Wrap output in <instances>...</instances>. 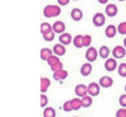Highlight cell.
Listing matches in <instances>:
<instances>
[{"instance_id":"6da1fadb","label":"cell","mask_w":126,"mask_h":117,"mask_svg":"<svg viewBox=\"0 0 126 117\" xmlns=\"http://www.w3.org/2000/svg\"><path fill=\"white\" fill-rule=\"evenodd\" d=\"M61 14V7L57 5H47L44 8V16L47 18L56 17Z\"/></svg>"},{"instance_id":"7a4b0ae2","label":"cell","mask_w":126,"mask_h":117,"mask_svg":"<svg viewBox=\"0 0 126 117\" xmlns=\"http://www.w3.org/2000/svg\"><path fill=\"white\" fill-rule=\"evenodd\" d=\"M46 62H47V64L50 67V69H52V71H53V72L63 69L62 62H61L60 59H59V56H56V55H52V56H50L49 59L46 61Z\"/></svg>"},{"instance_id":"3957f363","label":"cell","mask_w":126,"mask_h":117,"mask_svg":"<svg viewBox=\"0 0 126 117\" xmlns=\"http://www.w3.org/2000/svg\"><path fill=\"white\" fill-rule=\"evenodd\" d=\"M97 56H99V52H97V50L95 47L91 46L87 48L86 53H85V57H86V60L88 62H94L97 59Z\"/></svg>"},{"instance_id":"277c9868","label":"cell","mask_w":126,"mask_h":117,"mask_svg":"<svg viewBox=\"0 0 126 117\" xmlns=\"http://www.w3.org/2000/svg\"><path fill=\"white\" fill-rule=\"evenodd\" d=\"M92 22H93V24L95 27H102V25H104V23H106V16H104V14L95 13L93 18H92Z\"/></svg>"},{"instance_id":"5b68a950","label":"cell","mask_w":126,"mask_h":117,"mask_svg":"<svg viewBox=\"0 0 126 117\" xmlns=\"http://www.w3.org/2000/svg\"><path fill=\"white\" fill-rule=\"evenodd\" d=\"M111 53H112L115 59H123V57H125V55H126V48L124 46L118 45V46L113 47V50Z\"/></svg>"},{"instance_id":"8992f818","label":"cell","mask_w":126,"mask_h":117,"mask_svg":"<svg viewBox=\"0 0 126 117\" xmlns=\"http://www.w3.org/2000/svg\"><path fill=\"white\" fill-rule=\"evenodd\" d=\"M75 93L78 98H84L88 94V90H87V86L84 85V84H78L76 87H75Z\"/></svg>"},{"instance_id":"52a82bcc","label":"cell","mask_w":126,"mask_h":117,"mask_svg":"<svg viewBox=\"0 0 126 117\" xmlns=\"http://www.w3.org/2000/svg\"><path fill=\"white\" fill-rule=\"evenodd\" d=\"M87 90H88V95H91V97H96V95H99L100 94V91H101V88H100V84L97 83H91L88 86H87Z\"/></svg>"},{"instance_id":"ba28073f","label":"cell","mask_w":126,"mask_h":117,"mask_svg":"<svg viewBox=\"0 0 126 117\" xmlns=\"http://www.w3.org/2000/svg\"><path fill=\"white\" fill-rule=\"evenodd\" d=\"M104 68H106L107 71H113L118 69V63H117L116 59H107L106 62H104Z\"/></svg>"},{"instance_id":"9c48e42d","label":"cell","mask_w":126,"mask_h":117,"mask_svg":"<svg viewBox=\"0 0 126 117\" xmlns=\"http://www.w3.org/2000/svg\"><path fill=\"white\" fill-rule=\"evenodd\" d=\"M99 84L100 86L103 87V88H109V87L112 86L113 79L111 77H109V76H102L99 80Z\"/></svg>"},{"instance_id":"30bf717a","label":"cell","mask_w":126,"mask_h":117,"mask_svg":"<svg viewBox=\"0 0 126 117\" xmlns=\"http://www.w3.org/2000/svg\"><path fill=\"white\" fill-rule=\"evenodd\" d=\"M118 13V8L115 3H108L106 6V14L109 17H115Z\"/></svg>"},{"instance_id":"8fae6325","label":"cell","mask_w":126,"mask_h":117,"mask_svg":"<svg viewBox=\"0 0 126 117\" xmlns=\"http://www.w3.org/2000/svg\"><path fill=\"white\" fill-rule=\"evenodd\" d=\"M93 70V67H92V64L90 62H86V63H84L80 68V75L84 76V77H87V76H90L91 72Z\"/></svg>"},{"instance_id":"7c38bea8","label":"cell","mask_w":126,"mask_h":117,"mask_svg":"<svg viewBox=\"0 0 126 117\" xmlns=\"http://www.w3.org/2000/svg\"><path fill=\"white\" fill-rule=\"evenodd\" d=\"M53 53H54V55H56V56H63V55L66 53L64 45H62V44H55L53 47Z\"/></svg>"},{"instance_id":"4fadbf2b","label":"cell","mask_w":126,"mask_h":117,"mask_svg":"<svg viewBox=\"0 0 126 117\" xmlns=\"http://www.w3.org/2000/svg\"><path fill=\"white\" fill-rule=\"evenodd\" d=\"M53 31L55 33H64L65 31V24L62 21H56L53 24Z\"/></svg>"},{"instance_id":"5bb4252c","label":"cell","mask_w":126,"mask_h":117,"mask_svg":"<svg viewBox=\"0 0 126 117\" xmlns=\"http://www.w3.org/2000/svg\"><path fill=\"white\" fill-rule=\"evenodd\" d=\"M68 71L64 70V69H61V70L59 71H55V72H53V78L55 80H57V82H60V80H64L66 77H68Z\"/></svg>"},{"instance_id":"9a60e30c","label":"cell","mask_w":126,"mask_h":117,"mask_svg":"<svg viewBox=\"0 0 126 117\" xmlns=\"http://www.w3.org/2000/svg\"><path fill=\"white\" fill-rule=\"evenodd\" d=\"M59 41H60V44H62V45H69V44H71V41H72V36L70 33H66V32H64V33H61L60 37H59Z\"/></svg>"},{"instance_id":"2e32d148","label":"cell","mask_w":126,"mask_h":117,"mask_svg":"<svg viewBox=\"0 0 126 117\" xmlns=\"http://www.w3.org/2000/svg\"><path fill=\"white\" fill-rule=\"evenodd\" d=\"M52 55H54L53 50H50L48 47H45V48H41L40 50V59L44 61H47Z\"/></svg>"},{"instance_id":"e0dca14e","label":"cell","mask_w":126,"mask_h":117,"mask_svg":"<svg viewBox=\"0 0 126 117\" xmlns=\"http://www.w3.org/2000/svg\"><path fill=\"white\" fill-rule=\"evenodd\" d=\"M117 31H118V29H117L113 24H110V25H108V27L106 28V30H104V33H106L107 38H113L115 36H116Z\"/></svg>"},{"instance_id":"ac0fdd59","label":"cell","mask_w":126,"mask_h":117,"mask_svg":"<svg viewBox=\"0 0 126 117\" xmlns=\"http://www.w3.org/2000/svg\"><path fill=\"white\" fill-rule=\"evenodd\" d=\"M84 14H83V10L79 9V8H73L71 10V18L76 22H79L81 18H83Z\"/></svg>"},{"instance_id":"d6986e66","label":"cell","mask_w":126,"mask_h":117,"mask_svg":"<svg viewBox=\"0 0 126 117\" xmlns=\"http://www.w3.org/2000/svg\"><path fill=\"white\" fill-rule=\"evenodd\" d=\"M50 86V80L47 77H41L40 78V92L41 93H45L48 87Z\"/></svg>"},{"instance_id":"ffe728a7","label":"cell","mask_w":126,"mask_h":117,"mask_svg":"<svg viewBox=\"0 0 126 117\" xmlns=\"http://www.w3.org/2000/svg\"><path fill=\"white\" fill-rule=\"evenodd\" d=\"M99 55L101 56V59H109V55H110V50H109V47H107V46H101L100 47V50H99Z\"/></svg>"},{"instance_id":"44dd1931","label":"cell","mask_w":126,"mask_h":117,"mask_svg":"<svg viewBox=\"0 0 126 117\" xmlns=\"http://www.w3.org/2000/svg\"><path fill=\"white\" fill-rule=\"evenodd\" d=\"M52 31H53V25H50V24L47 23V22L41 23V25H40V32H41L43 34L49 33V32H52Z\"/></svg>"},{"instance_id":"7402d4cb","label":"cell","mask_w":126,"mask_h":117,"mask_svg":"<svg viewBox=\"0 0 126 117\" xmlns=\"http://www.w3.org/2000/svg\"><path fill=\"white\" fill-rule=\"evenodd\" d=\"M73 45L77 48H81L84 47V43H83V34H77L73 38Z\"/></svg>"},{"instance_id":"603a6c76","label":"cell","mask_w":126,"mask_h":117,"mask_svg":"<svg viewBox=\"0 0 126 117\" xmlns=\"http://www.w3.org/2000/svg\"><path fill=\"white\" fill-rule=\"evenodd\" d=\"M92 103H93V99H92V97L91 95H86V97L81 98V106H83L84 108H88L92 106Z\"/></svg>"},{"instance_id":"cb8c5ba5","label":"cell","mask_w":126,"mask_h":117,"mask_svg":"<svg viewBox=\"0 0 126 117\" xmlns=\"http://www.w3.org/2000/svg\"><path fill=\"white\" fill-rule=\"evenodd\" d=\"M71 106H72L73 110H79L80 108L83 107L81 106V99H78V98H75V99H71Z\"/></svg>"},{"instance_id":"d4e9b609","label":"cell","mask_w":126,"mask_h":117,"mask_svg":"<svg viewBox=\"0 0 126 117\" xmlns=\"http://www.w3.org/2000/svg\"><path fill=\"white\" fill-rule=\"evenodd\" d=\"M56 116V111L52 107H46L44 109V117H55Z\"/></svg>"},{"instance_id":"484cf974","label":"cell","mask_w":126,"mask_h":117,"mask_svg":"<svg viewBox=\"0 0 126 117\" xmlns=\"http://www.w3.org/2000/svg\"><path fill=\"white\" fill-rule=\"evenodd\" d=\"M117 70H118V75L120 77H126V63H120Z\"/></svg>"},{"instance_id":"4316f807","label":"cell","mask_w":126,"mask_h":117,"mask_svg":"<svg viewBox=\"0 0 126 117\" xmlns=\"http://www.w3.org/2000/svg\"><path fill=\"white\" fill-rule=\"evenodd\" d=\"M83 43L85 47H91V44H92V37L90 34H84L83 36Z\"/></svg>"},{"instance_id":"83f0119b","label":"cell","mask_w":126,"mask_h":117,"mask_svg":"<svg viewBox=\"0 0 126 117\" xmlns=\"http://www.w3.org/2000/svg\"><path fill=\"white\" fill-rule=\"evenodd\" d=\"M47 104H48V98L45 93H41V95H40V107L45 108Z\"/></svg>"},{"instance_id":"f1b7e54d","label":"cell","mask_w":126,"mask_h":117,"mask_svg":"<svg viewBox=\"0 0 126 117\" xmlns=\"http://www.w3.org/2000/svg\"><path fill=\"white\" fill-rule=\"evenodd\" d=\"M117 29H118V32H119L120 34H126V21H124V22L118 24Z\"/></svg>"},{"instance_id":"f546056e","label":"cell","mask_w":126,"mask_h":117,"mask_svg":"<svg viewBox=\"0 0 126 117\" xmlns=\"http://www.w3.org/2000/svg\"><path fill=\"white\" fill-rule=\"evenodd\" d=\"M43 37L46 41H53L54 37H55V32L52 31V32H49V33H45V34H43Z\"/></svg>"},{"instance_id":"4dcf8cb0","label":"cell","mask_w":126,"mask_h":117,"mask_svg":"<svg viewBox=\"0 0 126 117\" xmlns=\"http://www.w3.org/2000/svg\"><path fill=\"white\" fill-rule=\"evenodd\" d=\"M63 110L66 111V113H69V111H72V106H71V101L68 100L64 102V104H63Z\"/></svg>"},{"instance_id":"1f68e13d","label":"cell","mask_w":126,"mask_h":117,"mask_svg":"<svg viewBox=\"0 0 126 117\" xmlns=\"http://www.w3.org/2000/svg\"><path fill=\"white\" fill-rule=\"evenodd\" d=\"M116 117H126V108H120L116 111Z\"/></svg>"},{"instance_id":"d6a6232c","label":"cell","mask_w":126,"mask_h":117,"mask_svg":"<svg viewBox=\"0 0 126 117\" xmlns=\"http://www.w3.org/2000/svg\"><path fill=\"white\" fill-rule=\"evenodd\" d=\"M119 104L123 108H126V93L122 94V95L119 97Z\"/></svg>"},{"instance_id":"836d02e7","label":"cell","mask_w":126,"mask_h":117,"mask_svg":"<svg viewBox=\"0 0 126 117\" xmlns=\"http://www.w3.org/2000/svg\"><path fill=\"white\" fill-rule=\"evenodd\" d=\"M70 0H57V3L60 5V6H66V5H69Z\"/></svg>"},{"instance_id":"e575fe53","label":"cell","mask_w":126,"mask_h":117,"mask_svg":"<svg viewBox=\"0 0 126 117\" xmlns=\"http://www.w3.org/2000/svg\"><path fill=\"white\" fill-rule=\"evenodd\" d=\"M97 1H99L101 5H104V3H107L108 1H109V0H97Z\"/></svg>"},{"instance_id":"d590c367","label":"cell","mask_w":126,"mask_h":117,"mask_svg":"<svg viewBox=\"0 0 126 117\" xmlns=\"http://www.w3.org/2000/svg\"><path fill=\"white\" fill-rule=\"evenodd\" d=\"M124 47L126 48V37H125V39H124Z\"/></svg>"},{"instance_id":"8d00e7d4","label":"cell","mask_w":126,"mask_h":117,"mask_svg":"<svg viewBox=\"0 0 126 117\" xmlns=\"http://www.w3.org/2000/svg\"><path fill=\"white\" fill-rule=\"evenodd\" d=\"M124 90H125V93H126V85H125V88H124Z\"/></svg>"},{"instance_id":"74e56055","label":"cell","mask_w":126,"mask_h":117,"mask_svg":"<svg viewBox=\"0 0 126 117\" xmlns=\"http://www.w3.org/2000/svg\"><path fill=\"white\" fill-rule=\"evenodd\" d=\"M118 1H125V0H118Z\"/></svg>"},{"instance_id":"f35d334b","label":"cell","mask_w":126,"mask_h":117,"mask_svg":"<svg viewBox=\"0 0 126 117\" xmlns=\"http://www.w3.org/2000/svg\"><path fill=\"white\" fill-rule=\"evenodd\" d=\"M73 1H77V0H73Z\"/></svg>"}]
</instances>
